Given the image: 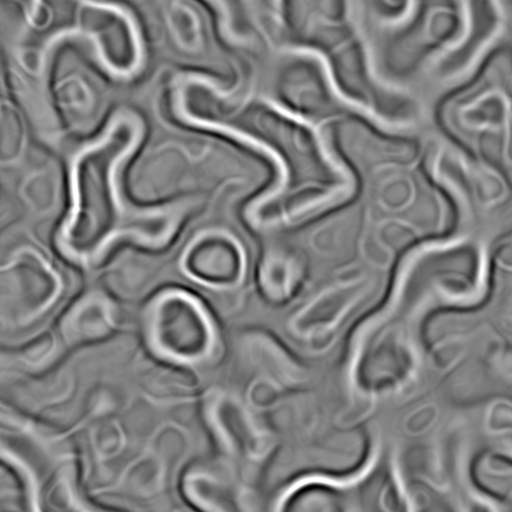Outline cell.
<instances>
[{
  "label": "cell",
  "instance_id": "5b68a950",
  "mask_svg": "<svg viewBox=\"0 0 512 512\" xmlns=\"http://www.w3.org/2000/svg\"><path fill=\"white\" fill-rule=\"evenodd\" d=\"M106 302L94 295L77 303L64 322V330L72 340L92 339L105 333L111 324Z\"/></svg>",
  "mask_w": 512,
  "mask_h": 512
},
{
  "label": "cell",
  "instance_id": "7a4b0ae2",
  "mask_svg": "<svg viewBox=\"0 0 512 512\" xmlns=\"http://www.w3.org/2000/svg\"><path fill=\"white\" fill-rule=\"evenodd\" d=\"M147 333L157 352L178 361L199 360L212 344L206 314L193 298L178 291L166 292L153 302Z\"/></svg>",
  "mask_w": 512,
  "mask_h": 512
},
{
  "label": "cell",
  "instance_id": "3957f363",
  "mask_svg": "<svg viewBox=\"0 0 512 512\" xmlns=\"http://www.w3.org/2000/svg\"><path fill=\"white\" fill-rule=\"evenodd\" d=\"M184 267L191 277L201 283L228 287L241 279L244 259L240 247L229 236L208 233L188 247Z\"/></svg>",
  "mask_w": 512,
  "mask_h": 512
},
{
  "label": "cell",
  "instance_id": "6da1fadb",
  "mask_svg": "<svg viewBox=\"0 0 512 512\" xmlns=\"http://www.w3.org/2000/svg\"><path fill=\"white\" fill-rule=\"evenodd\" d=\"M129 150V141L116 137L79 155L73 170L74 209L61 236L62 249L72 259L97 261L124 235L145 243L161 241L148 224L155 216L128 210L119 199L117 171Z\"/></svg>",
  "mask_w": 512,
  "mask_h": 512
},
{
  "label": "cell",
  "instance_id": "277c9868",
  "mask_svg": "<svg viewBox=\"0 0 512 512\" xmlns=\"http://www.w3.org/2000/svg\"><path fill=\"white\" fill-rule=\"evenodd\" d=\"M2 297L8 296V310L33 315L53 299L57 280L46 263L36 254L19 255L2 272Z\"/></svg>",
  "mask_w": 512,
  "mask_h": 512
}]
</instances>
